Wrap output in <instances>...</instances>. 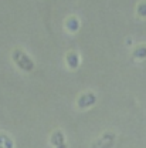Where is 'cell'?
Returning a JSON list of instances; mask_svg holds the SVG:
<instances>
[{
    "instance_id": "6da1fadb",
    "label": "cell",
    "mask_w": 146,
    "mask_h": 148,
    "mask_svg": "<svg viewBox=\"0 0 146 148\" xmlns=\"http://www.w3.org/2000/svg\"><path fill=\"white\" fill-rule=\"evenodd\" d=\"M12 60H13L14 66L17 67L18 70H21L23 73H31L34 70V67H36L34 60L27 54L24 50H21L18 47L12 51Z\"/></svg>"
},
{
    "instance_id": "7a4b0ae2",
    "label": "cell",
    "mask_w": 146,
    "mask_h": 148,
    "mask_svg": "<svg viewBox=\"0 0 146 148\" xmlns=\"http://www.w3.org/2000/svg\"><path fill=\"white\" fill-rule=\"evenodd\" d=\"M115 141H116V134L113 131H105L92 141L91 148H113Z\"/></svg>"
},
{
    "instance_id": "3957f363",
    "label": "cell",
    "mask_w": 146,
    "mask_h": 148,
    "mask_svg": "<svg viewBox=\"0 0 146 148\" xmlns=\"http://www.w3.org/2000/svg\"><path fill=\"white\" fill-rule=\"evenodd\" d=\"M77 107L79 110H88L96 104V94L94 91H84L77 97Z\"/></svg>"
},
{
    "instance_id": "277c9868",
    "label": "cell",
    "mask_w": 146,
    "mask_h": 148,
    "mask_svg": "<svg viewBox=\"0 0 146 148\" xmlns=\"http://www.w3.org/2000/svg\"><path fill=\"white\" fill-rule=\"evenodd\" d=\"M50 144L54 148H67V143H65V135L61 130H55L50 135Z\"/></svg>"
},
{
    "instance_id": "5b68a950",
    "label": "cell",
    "mask_w": 146,
    "mask_h": 148,
    "mask_svg": "<svg viewBox=\"0 0 146 148\" xmlns=\"http://www.w3.org/2000/svg\"><path fill=\"white\" fill-rule=\"evenodd\" d=\"M81 64V58H79V54L77 51H68L65 54V66L68 67V70H77Z\"/></svg>"
},
{
    "instance_id": "8992f818",
    "label": "cell",
    "mask_w": 146,
    "mask_h": 148,
    "mask_svg": "<svg viewBox=\"0 0 146 148\" xmlns=\"http://www.w3.org/2000/svg\"><path fill=\"white\" fill-rule=\"evenodd\" d=\"M64 26H65V30H67L68 33L74 34V33H77V32L79 30V26H81V24H79L78 17H75V16H70V17L65 20Z\"/></svg>"
},
{
    "instance_id": "52a82bcc",
    "label": "cell",
    "mask_w": 146,
    "mask_h": 148,
    "mask_svg": "<svg viewBox=\"0 0 146 148\" xmlns=\"http://www.w3.org/2000/svg\"><path fill=\"white\" fill-rule=\"evenodd\" d=\"M132 57L136 61H143L146 58V44H138L132 50Z\"/></svg>"
},
{
    "instance_id": "ba28073f",
    "label": "cell",
    "mask_w": 146,
    "mask_h": 148,
    "mask_svg": "<svg viewBox=\"0 0 146 148\" xmlns=\"http://www.w3.org/2000/svg\"><path fill=\"white\" fill-rule=\"evenodd\" d=\"M0 148H14L13 138L6 132H0Z\"/></svg>"
},
{
    "instance_id": "9c48e42d",
    "label": "cell",
    "mask_w": 146,
    "mask_h": 148,
    "mask_svg": "<svg viewBox=\"0 0 146 148\" xmlns=\"http://www.w3.org/2000/svg\"><path fill=\"white\" fill-rule=\"evenodd\" d=\"M136 14H138V17L146 18V0H142V1L138 3V6H136Z\"/></svg>"
}]
</instances>
